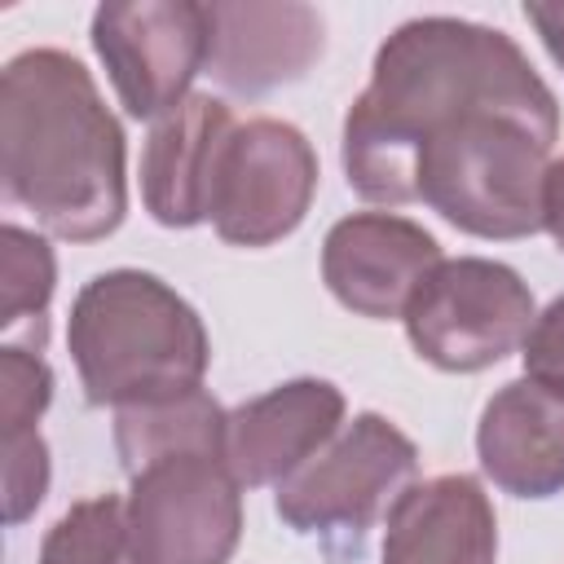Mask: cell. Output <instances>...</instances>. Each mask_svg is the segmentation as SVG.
I'll return each instance as SVG.
<instances>
[{
  "label": "cell",
  "instance_id": "cell-1",
  "mask_svg": "<svg viewBox=\"0 0 564 564\" xmlns=\"http://www.w3.org/2000/svg\"><path fill=\"white\" fill-rule=\"evenodd\" d=\"M480 101L560 106L507 31L445 13L401 22L379 44L370 84L344 115L339 163L348 189L379 207L419 203V141L441 119Z\"/></svg>",
  "mask_w": 564,
  "mask_h": 564
},
{
  "label": "cell",
  "instance_id": "cell-2",
  "mask_svg": "<svg viewBox=\"0 0 564 564\" xmlns=\"http://www.w3.org/2000/svg\"><path fill=\"white\" fill-rule=\"evenodd\" d=\"M0 185L48 238L97 242L128 216V145L88 66L22 48L0 75Z\"/></svg>",
  "mask_w": 564,
  "mask_h": 564
},
{
  "label": "cell",
  "instance_id": "cell-3",
  "mask_svg": "<svg viewBox=\"0 0 564 564\" xmlns=\"http://www.w3.org/2000/svg\"><path fill=\"white\" fill-rule=\"evenodd\" d=\"M66 348L88 405H154L203 388L212 339L198 308L145 269H106L79 286Z\"/></svg>",
  "mask_w": 564,
  "mask_h": 564
},
{
  "label": "cell",
  "instance_id": "cell-4",
  "mask_svg": "<svg viewBox=\"0 0 564 564\" xmlns=\"http://www.w3.org/2000/svg\"><path fill=\"white\" fill-rule=\"evenodd\" d=\"M555 141L560 106H467L419 141L414 194L471 238H533L542 229V185Z\"/></svg>",
  "mask_w": 564,
  "mask_h": 564
},
{
  "label": "cell",
  "instance_id": "cell-5",
  "mask_svg": "<svg viewBox=\"0 0 564 564\" xmlns=\"http://www.w3.org/2000/svg\"><path fill=\"white\" fill-rule=\"evenodd\" d=\"M419 480V445L388 414H352L300 471H291L273 511L286 529L317 538L335 564H352L366 551V538L401 494Z\"/></svg>",
  "mask_w": 564,
  "mask_h": 564
},
{
  "label": "cell",
  "instance_id": "cell-6",
  "mask_svg": "<svg viewBox=\"0 0 564 564\" xmlns=\"http://www.w3.org/2000/svg\"><path fill=\"white\" fill-rule=\"evenodd\" d=\"M128 471V533L137 564H229L242 542V485L225 463V432L176 436Z\"/></svg>",
  "mask_w": 564,
  "mask_h": 564
},
{
  "label": "cell",
  "instance_id": "cell-7",
  "mask_svg": "<svg viewBox=\"0 0 564 564\" xmlns=\"http://www.w3.org/2000/svg\"><path fill=\"white\" fill-rule=\"evenodd\" d=\"M533 317V291L511 264L454 256L419 282L401 322L410 348L427 366L445 375H476L520 352Z\"/></svg>",
  "mask_w": 564,
  "mask_h": 564
},
{
  "label": "cell",
  "instance_id": "cell-8",
  "mask_svg": "<svg viewBox=\"0 0 564 564\" xmlns=\"http://www.w3.org/2000/svg\"><path fill=\"white\" fill-rule=\"evenodd\" d=\"M317 194V150L286 119H247L229 132L212 181V229L229 247H273L291 238Z\"/></svg>",
  "mask_w": 564,
  "mask_h": 564
},
{
  "label": "cell",
  "instance_id": "cell-9",
  "mask_svg": "<svg viewBox=\"0 0 564 564\" xmlns=\"http://www.w3.org/2000/svg\"><path fill=\"white\" fill-rule=\"evenodd\" d=\"M88 40L119 106L132 119H163L189 97L194 75L207 70L212 18L198 0H106Z\"/></svg>",
  "mask_w": 564,
  "mask_h": 564
},
{
  "label": "cell",
  "instance_id": "cell-10",
  "mask_svg": "<svg viewBox=\"0 0 564 564\" xmlns=\"http://www.w3.org/2000/svg\"><path fill=\"white\" fill-rule=\"evenodd\" d=\"M441 242L410 216L352 212L322 238V282L357 317H405L419 282L441 264Z\"/></svg>",
  "mask_w": 564,
  "mask_h": 564
},
{
  "label": "cell",
  "instance_id": "cell-11",
  "mask_svg": "<svg viewBox=\"0 0 564 564\" xmlns=\"http://www.w3.org/2000/svg\"><path fill=\"white\" fill-rule=\"evenodd\" d=\"M207 75L234 97H264L313 70L326 48V26L300 0H212Z\"/></svg>",
  "mask_w": 564,
  "mask_h": 564
},
{
  "label": "cell",
  "instance_id": "cell-12",
  "mask_svg": "<svg viewBox=\"0 0 564 564\" xmlns=\"http://www.w3.org/2000/svg\"><path fill=\"white\" fill-rule=\"evenodd\" d=\"M344 392L330 379H286L229 410L225 463L242 489H278L344 427Z\"/></svg>",
  "mask_w": 564,
  "mask_h": 564
},
{
  "label": "cell",
  "instance_id": "cell-13",
  "mask_svg": "<svg viewBox=\"0 0 564 564\" xmlns=\"http://www.w3.org/2000/svg\"><path fill=\"white\" fill-rule=\"evenodd\" d=\"M234 110L212 93H189L176 110L154 119L141 150V203L163 229H194L212 212V181Z\"/></svg>",
  "mask_w": 564,
  "mask_h": 564
},
{
  "label": "cell",
  "instance_id": "cell-14",
  "mask_svg": "<svg viewBox=\"0 0 564 564\" xmlns=\"http://www.w3.org/2000/svg\"><path fill=\"white\" fill-rule=\"evenodd\" d=\"M476 458L511 498L564 494V397L524 375L502 383L480 410Z\"/></svg>",
  "mask_w": 564,
  "mask_h": 564
},
{
  "label": "cell",
  "instance_id": "cell-15",
  "mask_svg": "<svg viewBox=\"0 0 564 564\" xmlns=\"http://www.w3.org/2000/svg\"><path fill=\"white\" fill-rule=\"evenodd\" d=\"M379 564H498V516L467 471L414 480L383 520Z\"/></svg>",
  "mask_w": 564,
  "mask_h": 564
},
{
  "label": "cell",
  "instance_id": "cell-16",
  "mask_svg": "<svg viewBox=\"0 0 564 564\" xmlns=\"http://www.w3.org/2000/svg\"><path fill=\"white\" fill-rule=\"evenodd\" d=\"M40 564H137L119 494L70 502L40 542Z\"/></svg>",
  "mask_w": 564,
  "mask_h": 564
},
{
  "label": "cell",
  "instance_id": "cell-17",
  "mask_svg": "<svg viewBox=\"0 0 564 564\" xmlns=\"http://www.w3.org/2000/svg\"><path fill=\"white\" fill-rule=\"evenodd\" d=\"M0 278H4L0 282V291H4L0 326L13 330L22 322H35L44 330V313H48V300L57 286V260H53L48 238L9 220L0 229Z\"/></svg>",
  "mask_w": 564,
  "mask_h": 564
},
{
  "label": "cell",
  "instance_id": "cell-18",
  "mask_svg": "<svg viewBox=\"0 0 564 564\" xmlns=\"http://www.w3.org/2000/svg\"><path fill=\"white\" fill-rule=\"evenodd\" d=\"M53 401V370L40 348L4 344L0 348V423L4 441L22 432H40V414Z\"/></svg>",
  "mask_w": 564,
  "mask_h": 564
},
{
  "label": "cell",
  "instance_id": "cell-19",
  "mask_svg": "<svg viewBox=\"0 0 564 564\" xmlns=\"http://www.w3.org/2000/svg\"><path fill=\"white\" fill-rule=\"evenodd\" d=\"M48 445L40 432H22L4 441V520L22 524L48 494Z\"/></svg>",
  "mask_w": 564,
  "mask_h": 564
},
{
  "label": "cell",
  "instance_id": "cell-20",
  "mask_svg": "<svg viewBox=\"0 0 564 564\" xmlns=\"http://www.w3.org/2000/svg\"><path fill=\"white\" fill-rule=\"evenodd\" d=\"M524 379L551 388L564 397V295H555L529 326V339L520 348Z\"/></svg>",
  "mask_w": 564,
  "mask_h": 564
},
{
  "label": "cell",
  "instance_id": "cell-21",
  "mask_svg": "<svg viewBox=\"0 0 564 564\" xmlns=\"http://www.w3.org/2000/svg\"><path fill=\"white\" fill-rule=\"evenodd\" d=\"M524 22L538 31V40L546 44L551 62L564 70V0H555V4L529 0V4H524Z\"/></svg>",
  "mask_w": 564,
  "mask_h": 564
},
{
  "label": "cell",
  "instance_id": "cell-22",
  "mask_svg": "<svg viewBox=\"0 0 564 564\" xmlns=\"http://www.w3.org/2000/svg\"><path fill=\"white\" fill-rule=\"evenodd\" d=\"M542 229L555 238V247L564 251V159H555L546 167V185H542Z\"/></svg>",
  "mask_w": 564,
  "mask_h": 564
}]
</instances>
